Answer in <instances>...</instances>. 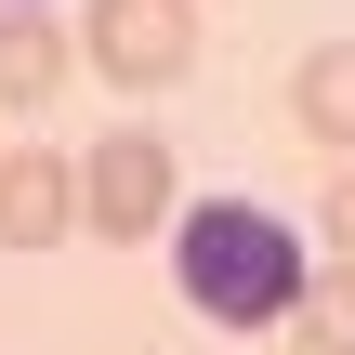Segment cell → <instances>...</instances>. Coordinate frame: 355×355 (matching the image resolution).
Wrapping results in <instances>:
<instances>
[{"instance_id":"obj_1","label":"cell","mask_w":355,"mask_h":355,"mask_svg":"<svg viewBox=\"0 0 355 355\" xmlns=\"http://www.w3.org/2000/svg\"><path fill=\"white\" fill-rule=\"evenodd\" d=\"M303 277H316V250H303L290 211H263V198H184L171 211V290H184L198 329H224V343L290 329Z\"/></svg>"},{"instance_id":"obj_2","label":"cell","mask_w":355,"mask_h":355,"mask_svg":"<svg viewBox=\"0 0 355 355\" xmlns=\"http://www.w3.org/2000/svg\"><path fill=\"white\" fill-rule=\"evenodd\" d=\"M171 211H184V171H171V145H158L145 119H119V132L79 145V224H105V237H171Z\"/></svg>"},{"instance_id":"obj_3","label":"cell","mask_w":355,"mask_h":355,"mask_svg":"<svg viewBox=\"0 0 355 355\" xmlns=\"http://www.w3.org/2000/svg\"><path fill=\"white\" fill-rule=\"evenodd\" d=\"M66 40H79V66L119 79V92H171V79L198 66V13H184V0H92Z\"/></svg>"},{"instance_id":"obj_4","label":"cell","mask_w":355,"mask_h":355,"mask_svg":"<svg viewBox=\"0 0 355 355\" xmlns=\"http://www.w3.org/2000/svg\"><path fill=\"white\" fill-rule=\"evenodd\" d=\"M66 224H79V158L0 145V250H53Z\"/></svg>"},{"instance_id":"obj_5","label":"cell","mask_w":355,"mask_h":355,"mask_svg":"<svg viewBox=\"0 0 355 355\" xmlns=\"http://www.w3.org/2000/svg\"><path fill=\"white\" fill-rule=\"evenodd\" d=\"M66 66H79V40L53 13H0V119H40L66 92Z\"/></svg>"},{"instance_id":"obj_6","label":"cell","mask_w":355,"mask_h":355,"mask_svg":"<svg viewBox=\"0 0 355 355\" xmlns=\"http://www.w3.org/2000/svg\"><path fill=\"white\" fill-rule=\"evenodd\" d=\"M290 119H303L329 158H355V40H316V53H303V79H290Z\"/></svg>"},{"instance_id":"obj_7","label":"cell","mask_w":355,"mask_h":355,"mask_svg":"<svg viewBox=\"0 0 355 355\" xmlns=\"http://www.w3.org/2000/svg\"><path fill=\"white\" fill-rule=\"evenodd\" d=\"M290 355H355V263H316L303 277V303H290Z\"/></svg>"},{"instance_id":"obj_8","label":"cell","mask_w":355,"mask_h":355,"mask_svg":"<svg viewBox=\"0 0 355 355\" xmlns=\"http://www.w3.org/2000/svg\"><path fill=\"white\" fill-rule=\"evenodd\" d=\"M316 237H329V263H355V158L329 171V211H316Z\"/></svg>"},{"instance_id":"obj_9","label":"cell","mask_w":355,"mask_h":355,"mask_svg":"<svg viewBox=\"0 0 355 355\" xmlns=\"http://www.w3.org/2000/svg\"><path fill=\"white\" fill-rule=\"evenodd\" d=\"M0 13H53V0H0Z\"/></svg>"}]
</instances>
